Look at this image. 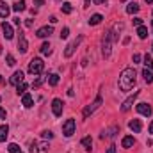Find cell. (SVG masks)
Wrapping results in <instances>:
<instances>
[{"label": "cell", "mask_w": 153, "mask_h": 153, "mask_svg": "<svg viewBox=\"0 0 153 153\" xmlns=\"http://www.w3.org/2000/svg\"><path fill=\"white\" fill-rule=\"evenodd\" d=\"M134 25L135 27H141L143 25V18H134Z\"/></svg>", "instance_id": "obj_36"}, {"label": "cell", "mask_w": 153, "mask_h": 153, "mask_svg": "<svg viewBox=\"0 0 153 153\" xmlns=\"http://www.w3.org/2000/svg\"><path fill=\"white\" fill-rule=\"evenodd\" d=\"M27 87H29V85H27L25 82H22V84H18V85H16V93H18V96H20V94L23 96V94H25V91H27Z\"/></svg>", "instance_id": "obj_25"}, {"label": "cell", "mask_w": 153, "mask_h": 153, "mask_svg": "<svg viewBox=\"0 0 153 153\" xmlns=\"http://www.w3.org/2000/svg\"><path fill=\"white\" fill-rule=\"evenodd\" d=\"M137 36H139L141 39H146V38H148V29H146V27H143V25H141V27H137Z\"/></svg>", "instance_id": "obj_23"}, {"label": "cell", "mask_w": 153, "mask_h": 153, "mask_svg": "<svg viewBox=\"0 0 153 153\" xmlns=\"http://www.w3.org/2000/svg\"><path fill=\"white\" fill-rule=\"evenodd\" d=\"M13 11H16V13H22V11H25V0H18V2L13 5Z\"/></svg>", "instance_id": "obj_20"}, {"label": "cell", "mask_w": 153, "mask_h": 153, "mask_svg": "<svg viewBox=\"0 0 153 153\" xmlns=\"http://www.w3.org/2000/svg\"><path fill=\"white\" fill-rule=\"evenodd\" d=\"M137 62H141V55L139 53H134V64H137Z\"/></svg>", "instance_id": "obj_37"}, {"label": "cell", "mask_w": 153, "mask_h": 153, "mask_svg": "<svg viewBox=\"0 0 153 153\" xmlns=\"http://www.w3.org/2000/svg\"><path fill=\"white\" fill-rule=\"evenodd\" d=\"M5 111H4V109H2V107H0V119H5Z\"/></svg>", "instance_id": "obj_39"}, {"label": "cell", "mask_w": 153, "mask_h": 153, "mask_svg": "<svg viewBox=\"0 0 153 153\" xmlns=\"http://www.w3.org/2000/svg\"><path fill=\"white\" fill-rule=\"evenodd\" d=\"M48 84H50V85H57V84H59V75H55V73L48 75Z\"/></svg>", "instance_id": "obj_27"}, {"label": "cell", "mask_w": 153, "mask_h": 153, "mask_svg": "<svg viewBox=\"0 0 153 153\" xmlns=\"http://www.w3.org/2000/svg\"><path fill=\"white\" fill-rule=\"evenodd\" d=\"M43 68H45V62H43V59H39V57H34V59L29 62V73H30V75H39V73L43 71Z\"/></svg>", "instance_id": "obj_2"}, {"label": "cell", "mask_w": 153, "mask_h": 153, "mask_svg": "<svg viewBox=\"0 0 153 153\" xmlns=\"http://www.w3.org/2000/svg\"><path fill=\"white\" fill-rule=\"evenodd\" d=\"M34 4H36V5H43V4H45V0H34Z\"/></svg>", "instance_id": "obj_41"}, {"label": "cell", "mask_w": 153, "mask_h": 153, "mask_svg": "<svg viewBox=\"0 0 153 153\" xmlns=\"http://www.w3.org/2000/svg\"><path fill=\"white\" fill-rule=\"evenodd\" d=\"M5 61H7V64H9V66H14V64H16V59H14L11 53H7V55H5Z\"/></svg>", "instance_id": "obj_31"}, {"label": "cell", "mask_w": 153, "mask_h": 153, "mask_svg": "<svg viewBox=\"0 0 153 153\" xmlns=\"http://www.w3.org/2000/svg\"><path fill=\"white\" fill-rule=\"evenodd\" d=\"M135 85V70L134 68H125L119 75V87L123 91H130Z\"/></svg>", "instance_id": "obj_1"}, {"label": "cell", "mask_w": 153, "mask_h": 153, "mask_svg": "<svg viewBox=\"0 0 153 153\" xmlns=\"http://www.w3.org/2000/svg\"><path fill=\"white\" fill-rule=\"evenodd\" d=\"M152 50H153V45H152Z\"/></svg>", "instance_id": "obj_47"}, {"label": "cell", "mask_w": 153, "mask_h": 153, "mask_svg": "<svg viewBox=\"0 0 153 153\" xmlns=\"http://www.w3.org/2000/svg\"><path fill=\"white\" fill-rule=\"evenodd\" d=\"M128 128H130L132 132H135V134H139V132L143 130V123H141L139 119H132V121L128 123Z\"/></svg>", "instance_id": "obj_14"}, {"label": "cell", "mask_w": 153, "mask_h": 153, "mask_svg": "<svg viewBox=\"0 0 153 153\" xmlns=\"http://www.w3.org/2000/svg\"><path fill=\"white\" fill-rule=\"evenodd\" d=\"M61 9H62V13H64V14H70V13L73 11V7H71V4H70V2H64Z\"/></svg>", "instance_id": "obj_29"}, {"label": "cell", "mask_w": 153, "mask_h": 153, "mask_svg": "<svg viewBox=\"0 0 153 153\" xmlns=\"http://www.w3.org/2000/svg\"><path fill=\"white\" fill-rule=\"evenodd\" d=\"M82 146H84L87 152H91V146H93V139H91V137H84V139H82Z\"/></svg>", "instance_id": "obj_26"}, {"label": "cell", "mask_w": 153, "mask_h": 153, "mask_svg": "<svg viewBox=\"0 0 153 153\" xmlns=\"http://www.w3.org/2000/svg\"><path fill=\"white\" fill-rule=\"evenodd\" d=\"M48 148H50V146H48L46 143H41V144H39V150H38V153H46V152H48Z\"/></svg>", "instance_id": "obj_32"}, {"label": "cell", "mask_w": 153, "mask_h": 153, "mask_svg": "<svg viewBox=\"0 0 153 153\" xmlns=\"http://www.w3.org/2000/svg\"><path fill=\"white\" fill-rule=\"evenodd\" d=\"M23 78H25V76H23V71H14L13 76L9 78V82H11L13 85H18V84H22V82H23Z\"/></svg>", "instance_id": "obj_13"}, {"label": "cell", "mask_w": 153, "mask_h": 153, "mask_svg": "<svg viewBox=\"0 0 153 153\" xmlns=\"http://www.w3.org/2000/svg\"><path fill=\"white\" fill-rule=\"evenodd\" d=\"M137 96H139V93H134L132 96H128V98L123 102V105H121V111H123V112H128V111L132 109V103H134V100H135Z\"/></svg>", "instance_id": "obj_8"}, {"label": "cell", "mask_w": 153, "mask_h": 153, "mask_svg": "<svg viewBox=\"0 0 153 153\" xmlns=\"http://www.w3.org/2000/svg\"><path fill=\"white\" fill-rule=\"evenodd\" d=\"M84 7H89V0H85V4H84Z\"/></svg>", "instance_id": "obj_43"}, {"label": "cell", "mask_w": 153, "mask_h": 153, "mask_svg": "<svg viewBox=\"0 0 153 153\" xmlns=\"http://www.w3.org/2000/svg\"><path fill=\"white\" fill-rule=\"evenodd\" d=\"M152 29H153V20H152Z\"/></svg>", "instance_id": "obj_46"}, {"label": "cell", "mask_w": 153, "mask_h": 153, "mask_svg": "<svg viewBox=\"0 0 153 153\" xmlns=\"http://www.w3.org/2000/svg\"><path fill=\"white\" fill-rule=\"evenodd\" d=\"M116 41V34L114 32H109V34H105V38H103V43H102V52H103V57H109L111 55V43Z\"/></svg>", "instance_id": "obj_3"}, {"label": "cell", "mask_w": 153, "mask_h": 153, "mask_svg": "<svg viewBox=\"0 0 153 153\" xmlns=\"http://www.w3.org/2000/svg\"><path fill=\"white\" fill-rule=\"evenodd\" d=\"M2 30H4V36H5V39H13V36H14V30H13V27H11L7 22H2Z\"/></svg>", "instance_id": "obj_10"}, {"label": "cell", "mask_w": 153, "mask_h": 153, "mask_svg": "<svg viewBox=\"0 0 153 153\" xmlns=\"http://www.w3.org/2000/svg\"><path fill=\"white\" fill-rule=\"evenodd\" d=\"M27 48H29V43H27L25 36H23V32H20V38H18V50H20L22 53H25Z\"/></svg>", "instance_id": "obj_11"}, {"label": "cell", "mask_w": 153, "mask_h": 153, "mask_svg": "<svg viewBox=\"0 0 153 153\" xmlns=\"http://www.w3.org/2000/svg\"><path fill=\"white\" fill-rule=\"evenodd\" d=\"M75 119H66L64 121V125H62V134L66 135V137H71L73 134H75Z\"/></svg>", "instance_id": "obj_5"}, {"label": "cell", "mask_w": 153, "mask_h": 153, "mask_svg": "<svg viewBox=\"0 0 153 153\" xmlns=\"http://www.w3.org/2000/svg\"><path fill=\"white\" fill-rule=\"evenodd\" d=\"M68 36H70V29H68V27H64V29L61 30V39H66Z\"/></svg>", "instance_id": "obj_33"}, {"label": "cell", "mask_w": 153, "mask_h": 153, "mask_svg": "<svg viewBox=\"0 0 153 153\" xmlns=\"http://www.w3.org/2000/svg\"><path fill=\"white\" fill-rule=\"evenodd\" d=\"M0 100H2V98H0Z\"/></svg>", "instance_id": "obj_48"}, {"label": "cell", "mask_w": 153, "mask_h": 153, "mask_svg": "<svg viewBox=\"0 0 153 153\" xmlns=\"http://www.w3.org/2000/svg\"><path fill=\"white\" fill-rule=\"evenodd\" d=\"M62 105H64V103H62V100H59V98H55V100L52 102V112H53V116L59 117V116L62 114Z\"/></svg>", "instance_id": "obj_7"}, {"label": "cell", "mask_w": 153, "mask_h": 153, "mask_svg": "<svg viewBox=\"0 0 153 153\" xmlns=\"http://www.w3.org/2000/svg\"><path fill=\"white\" fill-rule=\"evenodd\" d=\"M150 134H153V121L150 123Z\"/></svg>", "instance_id": "obj_42"}, {"label": "cell", "mask_w": 153, "mask_h": 153, "mask_svg": "<svg viewBox=\"0 0 153 153\" xmlns=\"http://www.w3.org/2000/svg\"><path fill=\"white\" fill-rule=\"evenodd\" d=\"M0 84H4V78H2V75H0Z\"/></svg>", "instance_id": "obj_44"}, {"label": "cell", "mask_w": 153, "mask_h": 153, "mask_svg": "<svg viewBox=\"0 0 153 153\" xmlns=\"http://www.w3.org/2000/svg\"><path fill=\"white\" fill-rule=\"evenodd\" d=\"M9 13H11V7L5 2H0V18H7Z\"/></svg>", "instance_id": "obj_17"}, {"label": "cell", "mask_w": 153, "mask_h": 153, "mask_svg": "<svg viewBox=\"0 0 153 153\" xmlns=\"http://www.w3.org/2000/svg\"><path fill=\"white\" fill-rule=\"evenodd\" d=\"M139 4H135V2H130L128 5H126V13L128 14H135V13H139Z\"/></svg>", "instance_id": "obj_19"}, {"label": "cell", "mask_w": 153, "mask_h": 153, "mask_svg": "<svg viewBox=\"0 0 153 153\" xmlns=\"http://www.w3.org/2000/svg\"><path fill=\"white\" fill-rule=\"evenodd\" d=\"M52 137H53V134H52L50 130H45V132H43V139H52Z\"/></svg>", "instance_id": "obj_35"}, {"label": "cell", "mask_w": 153, "mask_h": 153, "mask_svg": "<svg viewBox=\"0 0 153 153\" xmlns=\"http://www.w3.org/2000/svg\"><path fill=\"white\" fill-rule=\"evenodd\" d=\"M94 4H98V5H103V4H107V0H94Z\"/></svg>", "instance_id": "obj_40"}, {"label": "cell", "mask_w": 153, "mask_h": 153, "mask_svg": "<svg viewBox=\"0 0 153 153\" xmlns=\"http://www.w3.org/2000/svg\"><path fill=\"white\" fill-rule=\"evenodd\" d=\"M41 53L43 55H50L52 53V45L50 43H43L41 45Z\"/></svg>", "instance_id": "obj_22"}, {"label": "cell", "mask_w": 153, "mask_h": 153, "mask_svg": "<svg viewBox=\"0 0 153 153\" xmlns=\"http://www.w3.org/2000/svg\"><path fill=\"white\" fill-rule=\"evenodd\" d=\"M43 82H45V78H43V76H39V78H36V80L32 82V87H39Z\"/></svg>", "instance_id": "obj_34"}, {"label": "cell", "mask_w": 153, "mask_h": 153, "mask_svg": "<svg viewBox=\"0 0 153 153\" xmlns=\"http://www.w3.org/2000/svg\"><path fill=\"white\" fill-rule=\"evenodd\" d=\"M146 2H148V4H152V2H153V0H146Z\"/></svg>", "instance_id": "obj_45"}, {"label": "cell", "mask_w": 153, "mask_h": 153, "mask_svg": "<svg viewBox=\"0 0 153 153\" xmlns=\"http://www.w3.org/2000/svg\"><path fill=\"white\" fill-rule=\"evenodd\" d=\"M7 135H9V126L7 125H0V143H5Z\"/></svg>", "instance_id": "obj_18"}, {"label": "cell", "mask_w": 153, "mask_h": 153, "mask_svg": "<svg viewBox=\"0 0 153 153\" xmlns=\"http://www.w3.org/2000/svg\"><path fill=\"white\" fill-rule=\"evenodd\" d=\"M82 39H84V36H78L75 41H71V43L66 46V50H64V57H71V55H73V52L78 48V45L82 43Z\"/></svg>", "instance_id": "obj_6"}, {"label": "cell", "mask_w": 153, "mask_h": 153, "mask_svg": "<svg viewBox=\"0 0 153 153\" xmlns=\"http://www.w3.org/2000/svg\"><path fill=\"white\" fill-rule=\"evenodd\" d=\"M143 76H144V80H146L148 84H152V82H153V71H152V70H148V68H146V70L143 71Z\"/></svg>", "instance_id": "obj_24"}, {"label": "cell", "mask_w": 153, "mask_h": 153, "mask_svg": "<svg viewBox=\"0 0 153 153\" xmlns=\"http://www.w3.org/2000/svg\"><path fill=\"white\" fill-rule=\"evenodd\" d=\"M7 152H9V153H22V152H20V146H18V144H14V143H11V144L7 146Z\"/></svg>", "instance_id": "obj_30"}, {"label": "cell", "mask_w": 153, "mask_h": 153, "mask_svg": "<svg viewBox=\"0 0 153 153\" xmlns=\"http://www.w3.org/2000/svg\"><path fill=\"white\" fill-rule=\"evenodd\" d=\"M100 105H102V94H98V96H96V100H94V102H93L91 105H87V107L84 109V117L87 119V117L93 114V112H94V111H96V109H98Z\"/></svg>", "instance_id": "obj_4"}, {"label": "cell", "mask_w": 153, "mask_h": 153, "mask_svg": "<svg viewBox=\"0 0 153 153\" xmlns=\"http://www.w3.org/2000/svg\"><path fill=\"white\" fill-rule=\"evenodd\" d=\"M22 103H23V107H27V109H30L32 105H34V98L29 94V93H25L23 96H22Z\"/></svg>", "instance_id": "obj_15"}, {"label": "cell", "mask_w": 153, "mask_h": 153, "mask_svg": "<svg viewBox=\"0 0 153 153\" xmlns=\"http://www.w3.org/2000/svg\"><path fill=\"white\" fill-rule=\"evenodd\" d=\"M135 109H137L139 114H143V116H152V112H153V109L148 105V103H139Z\"/></svg>", "instance_id": "obj_9"}, {"label": "cell", "mask_w": 153, "mask_h": 153, "mask_svg": "<svg viewBox=\"0 0 153 153\" xmlns=\"http://www.w3.org/2000/svg\"><path fill=\"white\" fill-rule=\"evenodd\" d=\"M144 64H146V68H148V70H152V71H153V59H152V55H148V53L144 55Z\"/></svg>", "instance_id": "obj_28"}, {"label": "cell", "mask_w": 153, "mask_h": 153, "mask_svg": "<svg viewBox=\"0 0 153 153\" xmlns=\"http://www.w3.org/2000/svg\"><path fill=\"white\" fill-rule=\"evenodd\" d=\"M50 34H53V29L52 27H41V29H38V32H36V36L38 38H50Z\"/></svg>", "instance_id": "obj_12"}, {"label": "cell", "mask_w": 153, "mask_h": 153, "mask_svg": "<svg viewBox=\"0 0 153 153\" xmlns=\"http://www.w3.org/2000/svg\"><path fill=\"white\" fill-rule=\"evenodd\" d=\"M107 153H117V152H116V146H114V144H112V146H109V148H107Z\"/></svg>", "instance_id": "obj_38"}, {"label": "cell", "mask_w": 153, "mask_h": 153, "mask_svg": "<svg viewBox=\"0 0 153 153\" xmlns=\"http://www.w3.org/2000/svg\"><path fill=\"white\" fill-rule=\"evenodd\" d=\"M123 2H125V0H123Z\"/></svg>", "instance_id": "obj_49"}, {"label": "cell", "mask_w": 153, "mask_h": 153, "mask_svg": "<svg viewBox=\"0 0 153 153\" xmlns=\"http://www.w3.org/2000/svg\"><path fill=\"white\" fill-rule=\"evenodd\" d=\"M135 144V139L132 137V135H126V137H123V141H121V146L123 148H132Z\"/></svg>", "instance_id": "obj_16"}, {"label": "cell", "mask_w": 153, "mask_h": 153, "mask_svg": "<svg viewBox=\"0 0 153 153\" xmlns=\"http://www.w3.org/2000/svg\"><path fill=\"white\" fill-rule=\"evenodd\" d=\"M102 20H103L102 14H93V16L89 18V25H98V23H102Z\"/></svg>", "instance_id": "obj_21"}]
</instances>
